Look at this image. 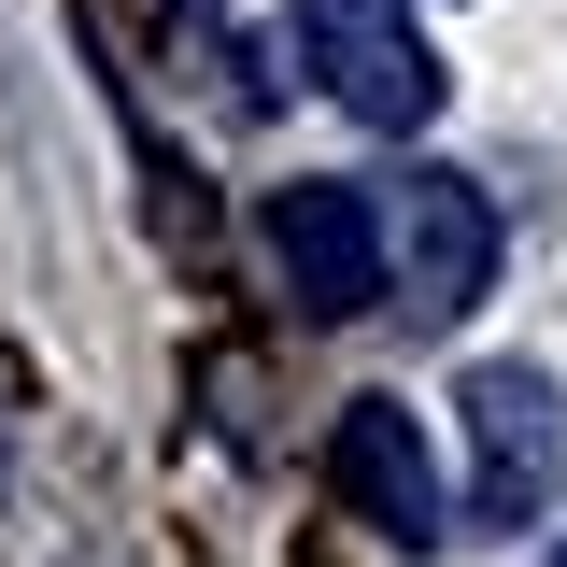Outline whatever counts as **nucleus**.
<instances>
[{
    "instance_id": "6",
    "label": "nucleus",
    "mask_w": 567,
    "mask_h": 567,
    "mask_svg": "<svg viewBox=\"0 0 567 567\" xmlns=\"http://www.w3.org/2000/svg\"><path fill=\"white\" fill-rule=\"evenodd\" d=\"M539 567H567V539H554V554H539Z\"/></svg>"
},
{
    "instance_id": "1",
    "label": "nucleus",
    "mask_w": 567,
    "mask_h": 567,
    "mask_svg": "<svg viewBox=\"0 0 567 567\" xmlns=\"http://www.w3.org/2000/svg\"><path fill=\"white\" fill-rule=\"evenodd\" d=\"M369 213H383V312L454 327V312L496 284V213H483L468 171H398Z\"/></svg>"
},
{
    "instance_id": "3",
    "label": "nucleus",
    "mask_w": 567,
    "mask_h": 567,
    "mask_svg": "<svg viewBox=\"0 0 567 567\" xmlns=\"http://www.w3.org/2000/svg\"><path fill=\"white\" fill-rule=\"evenodd\" d=\"M298 29H312V71L354 128H425L440 114V58H425L412 0H298Z\"/></svg>"
},
{
    "instance_id": "2",
    "label": "nucleus",
    "mask_w": 567,
    "mask_h": 567,
    "mask_svg": "<svg viewBox=\"0 0 567 567\" xmlns=\"http://www.w3.org/2000/svg\"><path fill=\"white\" fill-rule=\"evenodd\" d=\"M468 511L483 525H525V511H554L567 496V398L554 369H525V354H496V369H468Z\"/></svg>"
},
{
    "instance_id": "5",
    "label": "nucleus",
    "mask_w": 567,
    "mask_h": 567,
    "mask_svg": "<svg viewBox=\"0 0 567 567\" xmlns=\"http://www.w3.org/2000/svg\"><path fill=\"white\" fill-rule=\"evenodd\" d=\"M327 468H341V496L383 525V539H398V554H425V539H440V468H425L412 398H354L341 440H327Z\"/></svg>"
},
{
    "instance_id": "4",
    "label": "nucleus",
    "mask_w": 567,
    "mask_h": 567,
    "mask_svg": "<svg viewBox=\"0 0 567 567\" xmlns=\"http://www.w3.org/2000/svg\"><path fill=\"white\" fill-rule=\"evenodd\" d=\"M270 256H284V284H298L312 327L383 312V213H369V185H284L270 199Z\"/></svg>"
}]
</instances>
